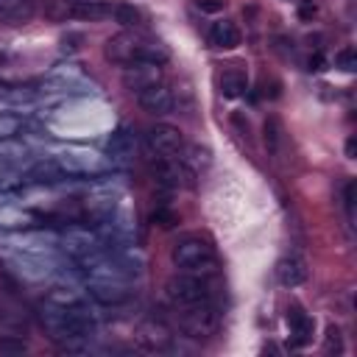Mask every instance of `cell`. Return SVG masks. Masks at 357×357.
I'll use <instances>...</instances> for the list:
<instances>
[{"label": "cell", "mask_w": 357, "mask_h": 357, "mask_svg": "<svg viewBox=\"0 0 357 357\" xmlns=\"http://www.w3.org/2000/svg\"><path fill=\"white\" fill-rule=\"evenodd\" d=\"M22 120L14 114H0V139H11L14 134H20Z\"/></svg>", "instance_id": "23"}, {"label": "cell", "mask_w": 357, "mask_h": 357, "mask_svg": "<svg viewBox=\"0 0 357 357\" xmlns=\"http://www.w3.org/2000/svg\"><path fill=\"white\" fill-rule=\"evenodd\" d=\"M75 3H89V0H73V6H75Z\"/></svg>", "instance_id": "33"}, {"label": "cell", "mask_w": 357, "mask_h": 357, "mask_svg": "<svg viewBox=\"0 0 357 357\" xmlns=\"http://www.w3.org/2000/svg\"><path fill=\"white\" fill-rule=\"evenodd\" d=\"M279 142H282V126H279L276 117H268L265 120V145H268V151H276Z\"/></svg>", "instance_id": "22"}, {"label": "cell", "mask_w": 357, "mask_h": 357, "mask_svg": "<svg viewBox=\"0 0 357 357\" xmlns=\"http://www.w3.org/2000/svg\"><path fill=\"white\" fill-rule=\"evenodd\" d=\"M167 298L176 304V307H187V304H198V301H209V284L204 282V276H195V273H178V276H170L167 284Z\"/></svg>", "instance_id": "4"}, {"label": "cell", "mask_w": 357, "mask_h": 357, "mask_svg": "<svg viewBox=\"0 0 357 357\" xmlns=\"http://www.w3.org/2000/svg\"><path fill=\"white\" fill-rule=\"evenodd\" d=\"M112 17H114V22H120L126 28H134L139 22V11L134 6H128V3H114L112 6Z\"/></svg>", "instance_id": "18"}, {"label": "cell", "mask_w": 357, "mask_h": 357, "mask_svg": "<svg viewBox=\"0 0 357 357\" xmlns=\"http://www.w3.org/2000/svg\"><path fill=\"white\" fill-rule=\"evenodd\" d=\"M103 50H106V59H112L117 64H134V61L165 64L170 59V53L156 39H148L139 31H123V33L112 36Z\"/></svg>", "instance_id": "1"}, {"label": "cell", "mask_w": 357, "mask_h": 357, "mask_svg": "<svg viewBox=\"0 0 357 357\" xmlns=\"http://www.w3.org/2000/svg\"><path fill=\"white\" fill-rule=\"evenodd\" d=\"M3 95H8V86H6L3 81H0V98H3Z\"/></svg>", "instance_id": "32"}, {"label": "cell", "mask_w": 357, "mask_h": 357, "mask_svg": "<svg viewBox=\"0 0 357 357\" xmlns=\"http://www.w3.org/2000/svg\"><path fill=\"white\" fill-rule=\"evenodd\" d=\"M47 304H56V307H78L81 304V296L75 290H70V287H56V290H50Z\"/></svg>", "instance_id": "19"}, {"label": "cell", "mask_w": 357, "mask_h": 357, "mask_svg": "<svg viewBox=\"0 0 357 357\" xmlns=\"http://www.w3.org/2000/svg\"><path fill=\"white\" fill-rule=\"evenodd\" d=\"M137 100L148 114H167L173 109V92L162 81L148 86V89H142V92H137Z\"/></svg>", "instance_id": "9"}, {"label": "cell", "mask_w": 357, "mask_h": 357, "mask_svg": "<svg viewBox=\"0 0 357 357\" xmlns=\"http://www.w3.org/2000/svg\"><path fill=\"white\" fill-rule=\"evenodd\" d=\"M296 14L301 22H312V17L318 14V0H296Z\"/></svg>", "instance_id": "27"}, {"label": "cell", "mask_w": 357, "mask_h": 357, "mask_svg": "<svg viewBox=\"0 0 357 357\" xmlns=\"http://www.w3.org/2000/svg\"><path fill=\"white\" fill-rule=\"evenodd\" d=\"M195 6L204 11V14H218L226 8V0H195Z\"/></svg>", "instance_id": "28"}, {"label": "cell", "mask_w": 357, "mask_h": 357, "mask_svg": "<svg viewBox=\"0 0 357 357\" xmlns=\"http://www.w3.org/2000/svg\"><path fill=\"white\" fill-rule=\"evenodd\" d=\"M73 17H78V20H103V17H112V6L100 3V0L75 3L73 6Z\"/></svg>", "instance_id": "16"}, {"label": "cell", "mask_w": 357, "mask_h": 357, "mask_svg": "<svg viewBox=\"0 0 357 357\" xmlns=\"http://www.w3.org/2000/svg\"><path fill=\"white\" fill-rule=\"evenodd\" d=\"M25 340L20 337H3L0 340V357H17V354H25Z\"/></svg>", "instance_id": "24"}, {"label": "cell", "mask_w": 357, "mask_h": 357, "mask_svg": "<svg viewBox=\"0 0 357 357\" xmlns=\"http://www.w3.org/2000/svg\"><path fill=\"white\" fill-rule=\"evenodd\" d=\"M181 162H184L192 173H198L201 167H209L212 153H209V148H204V145H190V148H187V153L181 156Z\"/></svg>", "instance_id": "17"}, {"label": "cell", "mask_w": 357, "mask_h": 357, "mask_svg": "<svg viewBox=\"0 0 357 357\" xmlns=\"http://www.w3.org/2000/svg\"><path fill=\"white\" fill-rule=\"evenodd\" d=\"M148 142V153L151 159H173V156H181V148H184V137L176 126H167V123H159L148 131L145 137Z\"/></svg>", "instance_id": "5"}, {"label": "cell", "mask_w": 357, "mask_h": 357, "mask_svg": "<svg viewBox=\"0 0 357 357\" xmlns=\"http://www.w3.org/2000/svg\"><path fill=\"white\" fill-rule=\"evenodd\" d=\"M245 89H248L245 73H240V70H226V73L220 75V92H223V98H240Z\"/></svg>", "instance_id": "15"}, {"label": "cell", "mask_w": 357, "mask_h": 357, "mask_svg": "<svg viewBox=\"0 0 357 357\" xmlns=\"http://www.w3.org/2000/svg\"><path fill=\"white\" fill-rule=\"evenodd\" d=\"M173 257V265L181 268L184 273H195V276H209L218 271V257H215V248L201 240V237H184L173 245L170 251Z\"/></svg>", "instance_id": "2"}, {"label": "cell", "mask_w": 357, "mask_h": 357, "mask_svg": "<svg viewBox=\"0 0 357 357\" xmlns=\"http://www.w3.org/2000/svg\"><path fill=\"white\" fill-rule=\"evenodd\" d=\"M36 11V0H0V22H28Z\"/></svg>", "instance_id": "12"}, {"label": "cell", "mask_w": 357, "mask_h": 357, "mask_svg": "<svg viewBox=\"0 0 357 357\" xmlns=\"http://www.w3.org/2000/svg\"><path fill=\"white\" fill-rule=\"evenodd\" d=\"M346 212H349V218L354 220V181L346 184Z\"/></svg>", "instance_id": "30"}, {"label": "cell", "mask_w": 357, "mask_h": 357, "mask_svg": "<svg viewBox=\"0 0 357 357\" xmlns=\"http://www.w3.org/2000/svg\"><path fill=\"white\" fill-rule=\"evenodd\" d=\"M326 67V56L321 53V50H315L312 56H310V61H307V70H312V73H321Z\"/></svg>", "instance_id": "29"}, {"label": "cell", "mask_w": 357, "mask_h": 357, "mask_svg": "<svg viewBox=\"0 0 357 357\" xmlns=\"http://www.w3.org/2000/svg\"><path fill=\"white\" fill-rule=\"evenodd\" d=\"M209 39H212V45H215V47H220V50H231V47H237V45H240V31H237V25H234V22L220 20V22H215V25H212Z\"/></svg>", "instance_id": "13"}, {"label": "cell", "mask_w": 357, "mask_h": 357, "mask_svg": "<svg viewBox=\"0 0 357 357\" xmlns=\"http://www.w3.org/2000/svg\"><path fill=\"white\" fill-rule=\"evenodd\" d=\"M151 223L159 226V229H173L178 223V215L173 209H167V206H159V209L151 212Z\"/></svg>", "instance_id": "21"}, {"label": "cell", "mask_w": 357, "mask_h": 357, "mask_svg": "<svg viewBox=\"0 0 357 357\" xmlns=\"http://www.w3.org/2000/svg\"><path fill=\"white\" fill-rule=\"evenodd\" d=\"M89 293H92V298H98L100 304H120V301H126V296H128V290L123 287V284H117V282H95L92 287H89Z\"/></svg>", "instance_id": "14"}, {"label": "cell", "mask_w": 357, "mask_h": 357, "mask_svg": "<svg viewBox=\"0 0 357 357\" xmlns=\"http://www.w3.org/2000/svg\"><path fill=\"white\" fill-rule=\"evenodd\" d=\"M324 349L332 354H340L343 351V335H340V329L337 326H326V337H324Z\"/></svg>", "instance_id": "25"}, {"label": "cell", "mask_w": 357, "mask_h": 357, "mask_svg": "<svg viewBox=\"0 0 357 357\" xmlns=\"http://www.w3.org/2000/svg\"><path fill=\"white\" fill-rule=\"evenodd\" d=\"M137 346L139 349H145V351H167L170 349V343H173V335H170V329L162 324V321H156V318H151V321H142L139 326H137Z\"/></svg>", "instance_id": "6"}, {"label": "cell", "mask_w": 357, "mask_h": 357, "mask_svg": "<svg viewBox=\"0 0 357 357\" xmlns=\"http://www.w3.org/2000/svg\"><path fill=\"white\" fill-rule=\"evenodd\" d=\"M159 81H162V64L134 61V64H126V70H123V84L131 92H142V89H148Z\"/></svg>", "instance_id": "7"}, {"label": "cell", "mask_w": 357, "mask_h": 357, "mask_svg": "<svg viewBox=\"0 0 357 357\" xmlns=\"http://www.w3.org/2000/svg\"><path fill=\"white\" fill-rule=\"evenodd\" d=\"M307 276H310V271L301 257H282L276 262V279L284 287H298L301 282H307Z\"/></svg>", "instance_id": "10"}, {"label": "cell", "mask_w": 357, "mask_h": 357, "mask_svg": "<svg viewBox=\"0 0 357 357\" xmlns=\"http://www.w3.org/2000/svg\"><path fill=\"white\" fill-rule=\"evenodd\" d=\"M287 326H290V340H293V346H307V343L312 340L315 321H312L301 307H290V310H287Z\"/></svg>", "instance_id": "11"}, {"label": "cell", "mask_w": 357, "mask_h": 357, "mask_svg": "<svg viewBox=\"0 0 357 357\" xmlns=\"http://www.w3.org/2000/svg\"><path fill=\"white\" fill-rule=\"evenodd\" d=\"M134 145V139H131V134L126 131V128H120L117 134H112V139H109V151L112 153H120V151H128Z\"/></svg>", "instance_id": "26"}, {"label": "cell", "mask_w": 357, "mask_h": 357, "mask_svg": "<svg viewBox=\"0 0 357 357\" xmlns=\"http://www.w3.org/2000/svg\"><path fill=\"white\" fill-rule=\"evenodd\" d=\"M220 326V315L218 310L209 304V301H198V304H187L181 307V315H178V329L192 337V340H204V337H212Z\"/></svg>", "instance_id": "3"}, {"label": "cell", "mask_w": 357, "mask_h": 357, "mask_svg": "<svg viewBox=\"0 0 357 357\" xmlns=\"http://www.w3.org/2000/svg\"><path fill=\"white\" fill-rule=\"evenodd\" d=\"M56 165L61 167V173H81V176H89V173H100L106 170V159L92 153V151H70V153H61L56 159Z\"/></svg>", "instance_id": "8"}, {"label": "cell", "mask_w": 357, "mask_h": 357, "mask_svg": "<svg viewBox=\"0 0 357 357\" xmlns=\"http://www.w3.org/2000/svg\"><path fill=\"white\" fill-rule=\"evenodd\" d=\"M335 64H337L343 73H354V70H357V50H354L351 45L340 47V50L335 53Z\"/></svg>", "instance_id": "20"}, {"label": "cell", "mask_w": 357, "mask_h": 357, "mask_svg": "<svg viewBox=\"0 0 357 357\" xmlns=\"http://www.w3.org/2000/svg\"><path fill=\"white\" fill-rule=\"evenodd\" d=\"M354 153H357V137H349L346 139V156L354 159Z\"/></svg>", "instance_id": "31"}]
</instances>
